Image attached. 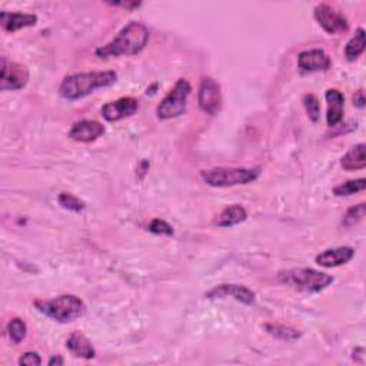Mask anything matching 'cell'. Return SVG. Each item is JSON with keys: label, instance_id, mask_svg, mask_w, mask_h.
<instances>
[{"label": "cell", "instance_id": "1", "mask_svg": "<svg viewBox=\"0 0 366 366\" xmlns=\"http://www.w3.org/2000/svg\"><path fill=\"white\" fill-rule=\"evenodd\" d=\"M149 42V29L141 22H130L126 25L112 42L99 47L96 56L119 58V56H133L141 53Z\"/></svg>", "mask_w": 366, "mask_h": 366}, {"label": "cell", "instance_id": "2", "mask_svg": "<svg viewBox=\"0 0 366 366\" xmlns=\"http://www.w3.org/2000/svg\"><path fill=\"white\" fill-rule=\"evenodd\" d=\"M116 80H118V75L113 71L75 73L63 79L59 93L68 101H79V99L93 93L96 89L114 85Z\"/></svg>", "mask_w": 366, "mask_h": 366}, {"label": "cell", "instance_id": "3", "mask_svg": "<svg viewBox=\"0 0 366 366\" xmlns=\"http://www.w3.org/2000/svg\"><path fill=\"white\" fill-rule=\"evenodd\" d=\"M39 312L59 324H68L85 315L86 305L75 295H62L51 301H36L33 304Z\"/></svg>", "mask_w": 366, "mask_h": 366}, {"label": "cell", "instance_id": "4", "mask_svg": "<svg viewBox=\"0 0 366 366\" xmlns=\"http://www.w3.org/2000/svg\"><path fill=\"white\" fill-rule=\"evenodd\" d=\"M279 282L304 292H321L334 284V276L310 268H299L280 272Z\"/></svg>", "mask_w": 366, "mask_h": 366}, {"label": "cell", "instance_id": "5", "mask_svg": "<svg viewBox=\"0 0 366 366\" xmlns=\"http://www.w3.org/2000/svg\"><path fill=\"white\" fill-rule=\"evenodd\" d=\"M260 175V169H246V168H213L202 171L201 176L205 183L213 188H229L246 185L255 182Z\"/></svg>", "mask_w": 366, "mask_h": 366}, {"label": "cell", "instance_id": "6", "mask_svg": "<svg viewBox=\"0 0 366 366\" xmlns=\"http://www.w3.org/2000/svg\"><path fill=\"white\" fill-rule=\"evenodd\" d=\"M191 92V83L186 79H179L173 89L163 97V101L156 108L158 118L160 121H169L185 113Z\"/></svg>", "mask_w": 366, "mask_h": 366}, {"label": "cell", "instance_id": "7", "mask_svg": "<svg viewBox=\"0 0 366 366\" xmlns=\"http://www.w3.org/2000/svg\"><path fill=\"white\" fill-rule=\"evenodd\" d=\"M197 102L205 113L215 116L218 114L222 109V90L221 85L212 77H204L199 86Z\"/></svg>", "mask_w": 366, "mask_h": 366}, {"label": "cell", "instance_id": "8", "mask_svg": "<svg viewBox=\"0 0 366 366\" xmlns=\"http://www.w3.org/2000/svg\"><path fill=\"white\" fill-rule=\"evenodd\" d=\"M29 82V71L26 66L2 58V76H0V89L21 90Z\"/></svg>", "mask_w": 366, "mask_h": 366}, {"label": "cell", "instance_id": "9", "mask_svg": "<svg viewBox=\"0 0 366 366\" xmlns=\"http://www.w3.org/2000/svg\"><path fill=\"white\" fill-rule=\"evenodd\" d=\"M313 16L316 22L322 26V29L329 33V35H339V33L347 32L349 23L345 16L337 10L335 8H332L329 5H318L313 10Z\"/></svg>", "mask_w": 366, "mask_h": 366}, {"label": "cell", "instance_id": "10", "mask_svg": "<svg viewBox=\"0 0 366 366\" xmlns=\"http://www.w3.org/2000/svg\"><path fill=\"white\" fill-rule=\"evenodd\" d=\"M139 109V102L135 97H121L118 101L109 102L102 108V116L108 122H118L135 114Z\"/></svg>", "mask_w": 366, "mask_h": 366}, {"label": "cell", "instance_id": "11", "mask_svg": "<svg viewBox=\"0 0 366 366\" xmlns=\"http://www.w3.org/2000/svg\"><path fill=\"white\" fill-rule=\"evenodd\" d=\"M297 66L304 72H321L332 68V60L321 49H312L299 53Z\"/></svg>", "mask_w": 366, "mask_h": 366}, {"label": "cell", "instance_id": "12", "mask_svg": "<svg viewBox=\"0 0 366 366\" xmlns=\"http://www.w3.org/2000/svg\"><path fill=\"white\" fill-rule=\"evenodd\" d=\"M105 132L106 129L102 123H99L96 121H80L72 126L69 132V138L75 142L90 143L103 136Z\"/></svg>", "mask_w": 366, "mask_h": 366}, {"label": "cell", "instance_id": "13", "mask_svg": "<svg viewBox=\"0 0 366 366\" xmlns=\"http://www.w3.org/2000/svg\"><path fill=\"white\" fill-rule=\"evenodd\" d=\"M205 296L208 299H222L230 296L245 305H252L255 302V292L243 285H219L209 291Z\"/></svg>", "mask_w": 366, "mask_h": 366}, {"label": "cell", "instance_id": "14", "mask_svg": "<svg viewBox=\"0 0 366 366\" xmlns=\"http://www.w3.org/2000/svg\"><path fill=\"white\" fill-rule=\"evenodd\" d=\"M355 256V249L351 246H341L334 249H326L322 254L316 256V263L324 268H337V266L345 265L352 260Z\"/></svg>", "mask_w": 366, "mask_h": 366}, {"label": "cell", "instance_id": "15", "mask_svg": "<svg viewBox=\"0 0 366 366\" xmlns=\"http://www.w3.org/2000/svg\"><path fill=\"white\" fill-rule=\"evenodd\" d=\"M325 99L328 103V113H326L328 126L335 127L343 119L345 97L338 89H329L325 93Z\"/></svg>", "mask_w": 366, "mask_h": 366}, {"label": "cell", "instance_id": "16", "mask_svg": "<svg viewBox=\"0 0 366 366\" xmlns=\"http://www.w3.org/2000/svg\"><path fill=\"white\" fill-rule=\"evenodd\" d=\"M0 23L6 32H16L25 27L35 26L38 23V16L32 13H9V12H2L0 13Z\"/></svg>", "mask_w": 366, "mask_h": 366}, {"label": "cell", "instance_id": "17", "mask_svg": "<svg viewBox=\"0 0 366 366\" xmlns=\"http://www.w3.org/2000/svg\"><path fill=\"white\" fill-rule=\"evenodd\" d=\"M247 219V212L242 205H230L225 208L218 218L215 219V225L219 228L236 226Z\"/></svg>", "mask_w": 366, "mask_h": 366}, {"label": "cell", "instance_id": "18", "mask_svg": "<svg viewBox=\"0 0 366 366\" xmlns=\"http://www.w3.org/2000/svg\"><path fill=\"white\" fill-rule=\"evenodd\" d=\"M66 347H68L75 356L83 359H92L95 358L96 354L95 347L92 346L89 339L85 335H82L80 332H73L69 337L68 342H66Z\"/></svg>", "mask_w": 366, "mask_h": 366}, {"label": "cell", "instance_id": "19", "mask_svg": "<svg viewBox=\"0 0 366 366\" xmlns=\"http://www.w3.org/2000/svg\"><path fill=\"white\" fill-rule=\"evenodd\" d=\"M366 146L365 143H359L354 146L351 151H349L341 160L342 168L347 172L351 171H361L365 169L366 166V156H365Z\"/></svg>", "mask_w": 366, "mask_h": 366}, {"label": "cell", "instance_id": "20", "mask_svg": "<svg viewBox=\"0 0 366 366\" xmlns=\"http://www.w3.org/2000/svg\"><path fill=\"white\" fill-rule=\"evenodd\" d=\"M365 30L362 27H359L355 32V36H352V39L347 42L346 47H345V55L347 58V60H356L363 52H365Z\"/></svg>", "mask_w": 366, "mask_h": 366}, {"label": "cell", "instance_id": "21", "mask_svg": "<svg viewBox=\"0 0 366 366\" xmlns=\"http://www.w3.org/2000/svg\"><path fill=\"white\" fill-rule=\"evenodd\" d=\"M265 329L268 330V334H271L272 337L282 339V341H296L301 338V334L296 329H292L289 326H284V325H266Z\"/></svg>", "mask_w": 366, "mask_h": 366}, {"label": "cell", "instance_id": "22", "mask_svg": "<svg viewBox=\"0 0 366 366\" xmlns=\"http://www.w3.org/2000/svg\"><path fill=\"white\" fill-rule=\"evenodd\" d=\"M8 334L13 343H21L27 335V326L21 318H13L8 324Z\"/></svg>", "mask_w": 366, "mask_h": 366}, {"label": "cell", "instance_id": "23", "mask_svg": "<svg viewBox=\"0 0 366 366\" xmlns=\"http://www.w3.org/2000/svg\"><path fill=\"white\" fill-rule=\"evenodd\" d=\"M365 213H366V205L365 204H359V205L349 208L343 216L342 225L347 229L356 226L365 218Z\"/></svg>", "mask_w": 366, "mask_h": 366}, {"label": "cell", "instance_id": "24", "mask_svg": "<svg viewBox=\"0 0 366 366\" xmlns=\"http://www.w3.org/2000/svg\"><path fill=\"white\" fill-rule=\"evenodd\" d=\"M365 188H366V180L363 178L355 179V180H347V182L342 183V185L334 188V195L349 196V195H354V193L365 191Z\"/></svg>", "mask_w": 366, "mask_h": 366}, {"label": "cell", "instance_id": "25", "mask_svg": "<svg viewBox=\"0 0 366 366\" xmlns=\"http://www.w3.org/2000/svg\"><path fill=\"white\" fill-rule=\"evenodd\" d=\"M304 106H305V109L308 112L309 119L312 122H318L319 118H321V105H319L318 97H316L312 93L305 95L304 96Z\"/></svg>", "mask_w": 366, "mask_h": 366}, {"label": "cell", "instance_id": "26", "mask_svg": "<svg viewBox=\"0 0 366 366\" xmlns=\"http://www.w3.org/2000/svg\"><path fill=\"white\" fill-rule=\"evenodd\" d=\"M58 201H59L60 206H63L64 209H68V210H72V212H82L83 209L86 208V205L72 193H60L58 197Z\"/></svg>", "mask_w": 366, "mask_h": 366}, {"label": "cell", "instance_id": "27", "mask_svg": "<svg viewBox=\"0 0 366 366\" xmlns=\"http://www.w3.org/2000/svg\"><path fill=\"white\" fill-rule=\"evenodd\" d=\"M149 230L156 235H168V236L173 235V228L168 222H164L162 219L152 221L151 225H149Z\"/></svg>", "mask_w": 366, "mask_h": 366}, {"label": "cell", "instance_id": "28", "mask_svg": "<svg viewBox=\"0 0 366 366\" xmlns=\"http://www.w3.org/2000/svg\"><path fill=\"white\" fill-rule=\"evenodd\" d=\"M19 365H27V366H38L42 365V359L36 352H26L21 356Z\"/></svg>", "mask_w": 366, "mask_h": 366}, {"label": "cell", "instance_id": "29", "mask_svg": "<svg viewBox=\"0 0 366 366\" xmlns=\"http://www.w3.org/2000/svg\"><path fill=\"white\" fill-rule=\"evenodd\" d=\"M354 105L359 109H363L365 108V93L363 90H358L355 95H354Z\"/></svg>", "mask_w": 366, "mask_h": 366}, {"label": "cell", "instance_id": "30", "mask_svg": "<svg viewBox=\"0 0 366 366\" xmlns=\"http://www.w3.org/2000/svg\"><path fill=\"white\" fill-rule=\"evenodd\" d=\"M64 363V361H63V358L62 356H53L51 361H49V365H63Z\"/></svg>", "mask_w": 366, "mask_h": 366}]
</instances>
